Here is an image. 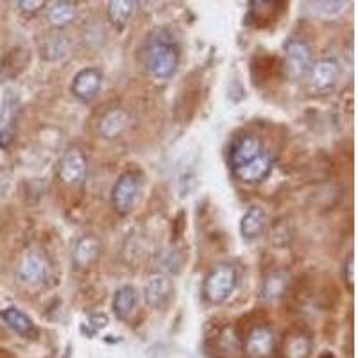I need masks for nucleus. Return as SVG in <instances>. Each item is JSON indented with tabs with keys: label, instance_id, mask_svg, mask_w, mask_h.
Here are the masks:
<instances>
[{
	"label": "nucleus",
	"instance_id": "nucleus-1",
	"mask_svg": "<svg viewBox=\"0 0 358 358\" xmlns=\"http://www.w3.org/2000/svg\"><path fill=\"white\" fill-rule=\"evenodd\" d=\"M140 62L147 73L159 81H167L178 72L179 45L171 29H155L145 38L140 50Z\"/></svg>",
	"mask_w": 358,
	"mask_h": 358
},
{
	"label": "nucleus",
	"instance_id": "nucleus-2",
	"mask_svg": "<svg viewBox=\"0 0 358 358\" xmlns=\"http://www.w3.org/2000/svg\"><path fill=\"white\" fill-rule=\"evenodd\" d=\"M236 281H238V274L231 264L215 265L204 278L203 294L206 301L213 303V305L226 301L236 289Z\"/></svg>",
	"mask_w": 358,
	"mask_h": 358
},
{
	"label": "nucleus",
	"instance_id": "nucleus-3",
	"mask_svg": "<svg viewBox=\"0 0 358 358\" xmlns=\"http://www.w3.org/2000/svg\"><path fill=\"white\" fill-rule=\"evenodd\" d=\"M283 50H285L287 78L294 83L308 78V72L313 65L310 45L301 38H289L283 43Z\"/></svg>",
	"mask_w": 358,
	"mask_h": 358
},
{
	"label": "nucleus",
	"instance_id": "nucleus-4",
	"mask_svg": "<svg viewBox=\"0 0 358 358\" xmlns=\"http://www.w3.org/2000/svg\"><path fill=\"white\" fill-rule=\"evenodd\" d=\"M140 187H142V176L138 172L131 171L120 176L111 190V204H113L115 212L120 215H127L136 203Z\"/></svg>",
	"mask_w": 358,
	"mask_h": 358
},
{
	"label": "nucleus",
	"instance_id": "nucleus-5",
	"mask_svg": "<svg viewBox=\"0 0 358 358\" xmlns=\"http://www.w3.org/2000/svg\"><path fill=\"white\" fill-rule=\"evenodd\" d=\"M306 79L313 94H326L341 79V63L335 57H321L313 63Z\"/></svg>",
	"mask_w": 358,
	"mask_h": 358
},
{
	"label": "nucleus",
	"instance_id": "nucleus-6",
	"mask_svg": "<svg viewBox=\"0 0 358 358\" xmlns=\"http://www.w3.org/2000/svg\"><path fill=\"white\" fill-rule=\"evenodd\" d=\"M88 172V162L79 147H70L57 163V176L66 185H81Z\"/></svg>",
	"mask_w": 358,
	"mask_h": 358
},
{
	"label": "nucleus",
	"instance_id": "nucleus-7",
	"mask_svg": "<svg viewBox=\"0 0 358 358\" xmlns=\"http://www.w3.org/2000/svg\"><path fill=\"white\" fill-rule=\"evenodd\" d=\"M50 273V264L45 255L38 251L27 252L24 260L20 262L17 268V278L24 285H38L47 280Z\"/></svg>",
	"mask_w": 358,
	"mask_h": 358
},
{
	"label": "nucleus",
	"instance_id": "nucleus-8",
	"mask_svg": "<svg viewBox=\"0 0 358 358\" xmlns=\"http://www.w3.org/2000/svg\"><path fill=\"white\" fill-rule=\"evenodd\" d=\"M102 86V73L101 70L90 66V69L79 70L72 79L70 85V92L78 101L90 102L97 97Z\"/></svg>",
	"mask_w": 358,
	"mask_h": 358
},
{
	"label": "nucleus",
	"instance_id": "nucleus-9",
	"mask_svg": "<svg viewBox=\"0 0 358 358\" xmlns=\"http://www.w3.org/2000/svg\"><path fill=\"white\" fill-rule=\"evenodd\" d=\"M274 350V334L268 326H257L249 331L244 351L249 358H268Z\"/></svg>",
	"mask_w": 358,
	"mask_h": 358
},
{
	"label": "nucleus",
	"instance_id": "nucleus-10",
	"mask_svg": "<svg viewBox=\"0 0 358 358\" xmlns=\"http://www.w3.org/2000/svg\"><path fill=\"white\" fill-rule=\"evenodd\" d=\"M271 171H273V158L267 151H264L242 167L233 169V174L242 183H260L271 174Z\"/></svg>",
	"mask_w": 358,
	"mask_h": 358
},
{
	"label": "nucleus",
	"instance_id": "nucleus-11",
	"mask_svg": "<svg viewBox=\"0 0 358 358\" xmlns=\"http://www.w3.org/2000/svg\"><path fill=\"white\" fill-rule=\"evenodd\" d=\"M260 152H264V147L258 136H252V134H244L241 138H236L233 142L231 149H229V165L233 169H238L242 165H245L248 162H251L252 158H257Z\"/></svg>",
	"mask_w": 358,
	"mask_h": 358
},
{
	"label": "nucleus",
	"instance_id": "nucleus-12",
	"mask_svg": "<svg viewBox=\"0 0 358 358\" xmlns=\"http://www.w3.org/2000/svg\"><path fill=\"white\" fill-rule=\"evenodd\" d=\"M172 290H174V287H172L171 278L165 276V274H156V276L149 278V281L145 283L143 297L151 308H163L171 299Z\"/></svg>",
	"mask_w": 358,
	"mask_h": 358
},
{
	"label": "nucleus",
	"instance_id": "nucleus-13",
	"mask_svg": "<svg viewBox=\"0 0 358 358\" xmlns=\"http://www.w3.org/2000/svg\"><path fill=\"white\" fill-rule=\"evenodd\" d=\"M127 126H129V115L120 108H111L99 120V134L102 138L115 140L127 129Z\"/></svg>",
	"mask_w": 358,
	"mask_h": 358
},
{
	"label": "nucleus",
	"instance_id": "nucleus-14",
	"mask_svg": "<svg viewBox=\"0 0 358 358\" xmlns=\"http://www.w3.org/2000/svg\"><path fill=\"white\" fill-rule=\"evenodd\" d=\"M267 213H265L264 208L260 206H252L249 208L245 215L242 217V222H241V233L244 238L248 241H255L262 233L265 231L267 228Z\"/></svg>",
	"mask_w": 358,
	"mask_h": 358
},
{
	"label": "nucleus",
	"instance_id": "nucleus-15",
	"mask_svg": "<svg viewBox=\"0 0 358 358\" xmlns=\"http://www.w3.org/2000/svg\"><path fill=\"white\" fill-rule=\"evenodd\" d=\"M290 285V274L287 271H273L264 281L262 287V299L264 301H278L285 296L287 289Z\"/></svg>",
	"mask_w": 358,
	"mask_h": 358
},
{
	"label": "nucleus",
	"instance_id": "nucleus-16",
	"mask_svg": "<svg viewBox=\"0 0 358 358\" xmlns=\"http://www.w3.org/2000/svg\"><path fill=\"white\" fill-rule=\"evenodd\" d=\"M0 317L6 324L11 328V330L17 331L22 337H31V335L36 334V326H34L33 319L25 315L22 310H18L17 306H9V308L0 310Z\"/></svg>",
	"mask_w": 358,
	"mask_h": 358
},
{
	"label": "nucleus",
	"instance_id": "nucleus-17",
	"mask_svg": "<svg viewBox=\"0 0 358 358\" xmlns=\"http://www.w3.org/2000/svg\"><path fill=\"white\" fill-rule=\"evenodd\" d=\"M99 252H101V244H99L97 238L95 236H83L73 248V264L79 268L88 267L90 264L97 260Z\"/></svg>",
	"mask_w": 358,
	"mask_h": 358
},
{
	"label": "nucleus",
	"instance_id": "nucleus-18",
	"mask_svg": "<svg viewBox=\"0 0 358 358\" xmlns=\"http://www.w3.org/2000/svg\"><path fill=\"white\" fill-rule=\"evenodd\" d=\"M138 292L131 285H124L113 296V312L118 319H127L136 308Z\"/></svg>",
	"mask_w": 358,
	"mask_h": 358
},
{
	"label": "nucleus",
	"instance_id": "nucleus-19",
	"mask_svg": "<svg viewBox=\"0 0 358 358\" xmlns=\"http://www.w3.org/2000/svg\"><path fill=\"white\" fill-rule=\"evenodd\" d=\"M70 52V41L65 34L54 33L49 34L41 41V57L47 62H57Z\"/></svg>",
	"mask_w": 358,
	"mask_h": 358
},
{
	"label": "nucleus",
	"instance_id": "nucleus-20",
	"mask_svg": "<svg viewBox=\"0 0 358 358\" xmlns=\"http://www.w3.org/2000/svg\"><path fill=\"white\" fill-rule=\"evenodd\" d=\"M138 2L134 0H113L108 4V18L117 29H122L129 24L133 15L136 13Z\"/></svg>",
	"mask_w": 358,
	"mask_h": 358
},
{
	"label": "nucleus",
	"instance_id": "nucleus-21",
	"mask_svg": "<svg viewBox=\"0 0 358 358\" xmlns=\"http://www.w3.org/2000/svg\"><path fill=\"white\" fill-rule=\"evenodd\" d=\"M78 17V8L73 2H54L49 9H47V20L50 25L56 29H63L66 25L72 24Z\"/></svg>",
	"mask_w": 358,
	"mask_h": 358
},
{
	"label": "nucleus",
	"instance_id": "nucleus-22",
	"mask_svg": "<svg viewBox=\"0 0 358 358\" xmlns=\"http://www.w3.org/2000/svg\"><path fill=\"white\" fill-rule=\"evenodd\" d=\"M312 341L305 334H294L285 341V358H308Z\"/></svg>",
	"mask_w": 358,
	"mask_h": 358
},
{
	"label": "nucleus",
	"instance_id": "nucleus-23",
	"mask_svg": "<svg viewBox=\"0 0 358 358\" xmlns=\"http://www.w3.org/2000/svg\"><path fill=\"white\" fill-rule=\"evenodd\" d=\"M6 59L11 62V65L2 63V66H0V78L2 79H0V81H8V79L15 78V73L22 72V70L25 69V65H27L29 59H31V56H29L24 49H17L13 50L11 54H8Z\"/></svg>",
	"mask_w": 358,
	"mask_h": 358
},
{
	"label": "nucleus",
	"instance_id": "nucleus-24",
	"mask_svg": "<svg viewBox=\"0 0 358 358\" xmlns=\"http://www.w3.org/2000/svg\"><path fill=\"white\" fill-rule=\"evenodd\" d=\"M219 342H220V350H222L224 353H235V351L238 350V338H236L233 328H226V330L220 334Z\"/></svg>",
	"mask_w": 358,
	"mask_h": 358
},
{
	"label": "nucleus",
	"instance_id": "nucleus-25",
	"mask_svg": "<svg viewBox=\"0 0 358 358\" xmlns=\"http://www.w3.org/2000/svg\"><path fill=\"white\" fill-rule=\"evenodd\" d=\"M315 11L324 13V15H335V13H341L344 8V2H315Z\"/></svg>",
	"mask_w": 358,
	"mask_h": 358
},
{
	"label": "nucleus",
	"instance_id": "nucleus-26",
	"mask_svg": "<svg viewBox=\"0 0 358 358\" xmlns=\"http://www.w3.org/2000/svg\"><path fill=\"white\" fill-rule=\"evenodd\" d=\"M17 6L24 13H29V15H34V13L40 11L41 8H45V2H41V0H38V2H34V0H31V2H27V0H22V2H18Z\"/></svg>",
	"mask_w": 358,
	"mask_h": 358
},
{
	"label": "nucleus",
	"instance_id": "nucleus-27",
	"mask_svg": "<svg viewBox=\"0 0 358 358\" xmlns=\"http://www.w3.org/2000/svg\"><path fill=\"white\" fill-rule=\"evenodd\" d=\"M344 278H346L350 289L353 290V287H355V257L353 255L348 258L346 265H344Z\"/></svg>",
	"mask_w": 358,
	"mask_h": 358
},
{
	"label": "nucleus",
	"instance_id": "nucleus-28",
	"mask_svg": "<svg viewBox=\"0 0 358 358\" xmlns=\"http://www.w3.org/2000/svg\"><path fill=\"white\" fill-rule=\"evenodd\" d=\"M321 358H334V357H330V355H324V357H321Z\"/></svg>",
	"mask_w": 358,
	"mask_h": 358
}]
</instances>
